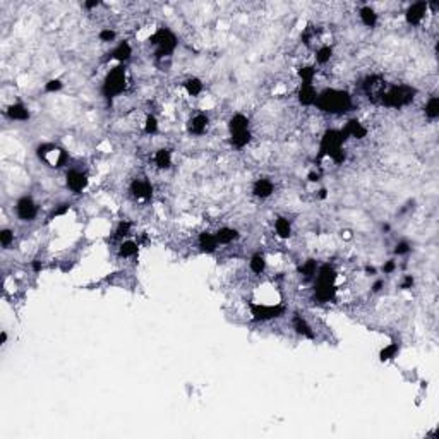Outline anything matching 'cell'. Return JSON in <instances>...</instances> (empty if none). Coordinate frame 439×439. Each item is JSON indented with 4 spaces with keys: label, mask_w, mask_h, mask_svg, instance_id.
Segmentation results:
<instances>
[{
    "label": "cell",
    "mask_w": 439,
    "mask_h": 439,
    "mask_svg": "<svg viewBox=\"0 0 439 439\" xmlns=\"http://www.w3.org/2000/svg\"><path fill=\"white\" fill-rule=\"evenodd\" d=\"M316 62H318L319 65H324L328 64V62L331 60V57H333V47L330 45H323L319 47L318 50H316Z\"/></svg>",
    "instance_id": "29"
},
{
    "label": "cell",
    "mask_w": 439,
    "mask_h": 439,
    "mask_svg": "<svg viewBox=\"0 0 439 439\" xmlns=\"http://www.w3.org/2000/svg\"><path fill=\"white\" fill-rule=\"evenodd\" d=\"M31 266H33V270H35V271H41V266H43V265H41V261L35 259V261L31 262Z\"/></svg>",
    "instance_id": "45"
},
{
    "label": "cell",
    "mask_w": 439,
    "mask_h": 439,
    "mask_svg": "<svg viewBox=\"0 0 439 439\" xmlns=\"http://www.w3.org/2000/svg\"><path fill=\"white\" fill-rule=\"evenodd\" d=\"M130 55H133V48H130V45L127 41H120L119 45H117L114 50H112L108 58H114V60L120 62V64H124V62L129 60Z\"/></svg>",
    "instance_id": "20"
},
{
    "label": "cell",
    "mask_w": 439,
    "mask_h": 439,
    "mask_svg": "<svg viewBox=\"0 0 439 439\" xmlns=\"http://www.w3.org/2000/svg\"><path fill=\"white\" fill-rule=\"evenodd\" d=\"M6 341H7V333L2 331V333H0V345H6Z\"/></svg>",
    "instance_id": "47"
},
{
    "label": "cell",
    "mask_w": 439,
    "mask_h": 439,
    "mask_svg": "<svg viewBox=\"0 0 439 439\" xmlns=\"http://www.w3.org/2000/svg\"><path fill=\"white\" fill-rule=\"evenodd\" d=\"M365 273H367L369 276H376V273H378V270H376L374 266H367V268H365Z\"/></svg>",
    "instance_id": "46"
},
{
    "label": "cell",
    "mask_w": 439,
    "mask_h": 439,
    "mask_svg": "<svg viewBox=\"0 0 439 439\" xmlns=\"http://www.w3.org/2000/svg\"><path fill=\"white\" fill-rule=\"evenodd\" d=\"M129 192H130V196L134 199H138V201H148V199H151V196H153V185L146 179H134L133 182H130Z\"/></svg>",
    "instance_id": "10"
},
{
    "label": "cell",
    "mask_w": 439,
    "mask_h": 439,
    "mask_svg": "<svg viewBox=\"0 0 439 439\" xmlns=\"http://www.w3.org/2000/svg\"><path fill=\"white\" fill-rule=\"evenodd\" d=\"M62 87H64V82H62L60 79H50L45 84V91L47 93H57V91H60Z\"/></svg>",
    "instance_id": "37"
},
{
    "label": "cell",
    "mask_w": 439,
    "mask_h": 439,
    "mask_svg": "<svg viewBox=\"0 0 439 439\" xmlns=\"http://www.w3.org/2000/svg\"><path fill=\"white\" fill-rule=\"evenodd\" d=\"M197 246L199 249H201L203 252H206V254H213V252H216L218 249V240H216V235L211 232H201L197 237Z\"/></svg>",
    "instance_id": "17"
},
{
    "label": "cell",
    "mask_w": 439,
    "mask_h": 439,
    "mask_svg": "<svg viewBox=\"0 0 439 439\" xmlns=\"http://www.w3.org/2000/svg\"><path fill=\"white\" fill-rule=\"evenodd\" d=\"M316 105H318V108L321 112H324V114L341 115V114H347V112L352 108V96L343 90L330 87V90L318 93Z\"/></svg>",
    "instance_id": "1"
},
{
    "label": "cell",
    "mask_w": 439,
    "mask_h": 439,
    "mask_svg": "<svg viewBox=\"0 0 439 439\" xmlns=\"http://www.w3.org/2000/svg\"><path fill=\"white\" fill-rule=\"evenodd\" d=\"M16 214L23 222H31L38 216V204L33 201L31 196H23L16 203Z\"/></svg>",
    "instance_id": "8"
},
{
    "label": "cell",
    "mask_w": 439,
    "mask_h": 439,
    "mask_svg": "<svg viewBox=\"0 0 439 439\" xmlns=\"http://www.w3.org/2000/svg\"><path fill=\"white\" fill-rule=\"evenodd\" d=\"M426 12H427V4L415 2L405 12V21H407V24H410V26H419L424 21V17H426Z\"/></svg>",
    "instance_id": "12"
},
{
    "label": "cell",
    "mask_w": 439,
    "mask_h": 439,
    "mask_svg": "<svg viewBox=\"0 0 439 439\" xmlns=\"http://www.w3.org/2000/svg\"><path fill=\"white\" fill-rule=\"evenodd\" d=\"M130 228H133L130 222H127V220H122V222L117 223V227H115L112 238H120V240H124V238L130 233Z\"/></svg>",
    "instance_id": "31"
},
{
    "label": "cell",
    "mask_w": 439,
    "mask_h": 439,
    "mask_svg": "<svg viewBox=\"0 0 439 439\" xmlns=\"http://www.w3.org/2000/svg\"><path fill=\"white\" fill-rule=\"evenodd\" d=\"M397 354H398V343H389L379 352V360H381V362H386V360H391L397 357Z\"/></svg>",
    "instance_id": "33"
},
{
    "label": "cell",
    "mask_w": 439,
    "mask_h": 439,
    "mask_svg": "<svg viewBox=\"0 0 439 439\" xmlns=\"http://www.w3.org/2000/svg\"><path fill=\"white\" fill-rule=\"evenodd\" d=\"M65 184L69 191H72L74 194H79L87 187V175L82 172V170L71 168L69 172L65 173Z\"/></svg>",
    "instance_id": "9"
},
{
    "label": "cell",
    "mask_w": 439,
    "mask_h": 439,
    "mask_svg": "<svg viewBox=\"0 0 439 439\" xmlns=\"http://www.w3.org/2000/svg\"><path fill=\"white\" fill-rule=\"evenodd\" d=\"M214 235H216V240L218 244H222V246H227V244H232L238 240V237H240V233H238L235 228H230V227H222L218 228L216 232H214Z\"/></svg>",
    "instance_id": "21"
},
{
    "label": "cell",
    "mask_w": 439,
    "mask_h": 439,
    "mask_svg": "<svg viewBox=\"0 0 439 439\" xmlns=\"http://www.w3.org/2000/svg\"><path fill=\"white\" fill-rule=\"evenodd\" d=\"M297 100L302 106H312L316 105V100H318V91H316L314 84H300V87L297 90Z\"/></svg>",
    "instance_id": "13"
},
{
    "label": "cell",
    "mask_w": 439,
    "mask_h": 439,
    "mask_svg": "<svg viewBox=\"0 0 439 439\" xmlns=\"http://www.w3.org/2000/svg\"><path fill=\"white\" fill-rule=\"evenodd\" d=\"M394 270H397V262H394L393 259H389V261H386L383 265V273H384V275H391Z\"/></svg>",
    "instance_id": "40"
},
{
    "label": "cell",
    "mask_w": 439,
    "mask_h": 439,
    "mask_svg": "<svg viewBox=\"0 0 439 439\" xmlns=\"http://www.w3.org/2000/svg\"><path fill=\"white\" fill-rule=\"evenodd\" d=\"M251 314L254 321H271L285 314V305L281 304H251Z\"/></svg>",
    "instance_id": "6"
},
{
    "label": "cell",
    "mask_w": 439,
    "mask_h": 439,
    "mask_svg": "<svg viewBox=\"0 0 439 439\" xmlns=\"http://www.w3.org/2000/svg\"><path fill=\"white\" fill-rule=\"evenodd\" d=\"M383 287H384V281H383V280H376L374 285H372V292H374V294H378V292L383 290Z\"/></svg>",
    "instance_id": "42"
},
{
    "label": "cell",
    "mask_w": 439,
    "mask_h": 439,
    "mask_svg": "<svg viewBox=\"0 0 439 439\" xmlns=\"http://www.w3.org/2000/svg\"><path fill=\"white\" fill-rule=\"evenodd\" d=\"M424 114H426L427 119L431 120H436L439 117V98L437 96H431V98L427 100L426 106H424Z\"/></svg>",
    "instance_id": "28"
},
{
    "label": "cell",
    "mask_w": 439,
    "mask_h": 439,
    "mask_svg": "<svg viewBox=\"0 0 439 439\" xmlns=\"http://www.w3.org/2000/svg\"><path fill=\"white\" fill-rule=\"evenodd\" d=\"M299 77L302 81V84H312V81H314L316 77V69L312 65H304L299 69Z\"/></svg>",
    "instance_id": "32"
},
{
    "label": "cell",
    "mask_w": 439,
    "mask_h": 439,
    "mask_svg": "<svg viewBox=\"0 0 439 439\" xmlns=\"http://www.w3.org/2000/svg\"><path fill=\"white\" fill-rule=\"evenodd\" d=\"M413 283H415V278H413L412 275H405L402 278V281H400V289L402 290H410Z\"/></svg>",
    "instance_id": "39"
},
{
    "label": "cell",
    "mask_w": 439,
    "mask_h": 439,
    "mask_svg": "<svg viewBox=\"0 0 439 439\" xmlns=\"http://www.w3.org/2000/svg\"><path fill=\"white\" fill-rule=\"evenodd\" d=\"M6 115L11 120H19V122H24V120H28L29 117H31V114H29V110H28V106L23 105V103H19V101H17V103H12V105L7 106Z\"/></svg>",
    "instance_id": "19"
},
{
    "label": "cell",
    "mask_w": 439,
    "mask_h": 439,
    "mask_svg": "<svg viewBox=\"0 0 439 439\" xmlns=\"http://www.w3.org/2000/svg\"><path fill=\"white\" fill-rule=\"evenodd\" d=\"M67 211H69V204H62V208L53 209L52 214H50V220H52V218H55V216H60V214H65Z\"/></svg>",
    "instance_id": "41"
},
{
    "label": "cell",
    "mask_w": 439,
    "mask_h": 439,
    "mask_svg": "<svg viewBox=\"0 0 439 439\" xmlns=\"http://www.w3.org/2000/svg\"><path fill=\"white\" fill-rule=\"evenodd\" d=\"M184 90L187 91L189 96H199L204 90V84L199 77H187L184 81Z\"/></svg>",
    "instance_id": "26"
},
{
    "label": "cell",
    "mask_w": 439,
    "mask_h": 439,
    "mask_svg": "<svg viewBox=\"0 0 439 439\" xmlns=\"http://www.w3.org/2000/svg\"><path fill=\"white\" fill-rule=\"evenodd\" d=\"M228 130H230V136L233 134H242L251 130V124H249V119L244 114H235L230 117L228 120Z\"/></svg>",
    "instance_id": "16"
},
{
    "label": "cell",
    "mask_w": 439,
    "mask_h": 439,
    "mask_svg": "<svg viewBox=\"0 0 439 439\" xmlns=\"http://www.w3.org/2000/svg\"><path fill=\"white\" fill-rule=\"evenodd\" d=\"M249 268L254 275H262L266 271V257L261 252H256V254L251 256V261H249Z\"/></svg>",
    "instance_id": "27"
},
{
    "label": "cell",
    "mask_w": 439,
    "mask_h": 439,
    "mask_svg": "<svg viewBox=\"0 0 439 439\" xmlns=\"http://www.w3.org/2000/svg\"><path fill=\"white\" fill-rule=\"evenodd\" d=\"M158 133V119L155 115H148L144 120V134L153 136Z\"/></svg>",
    "instance_id": "34"
},
{
    "label": "cell",
    "mask_w": 439,
    "mask_h": 439,
    "mask_svg": "<svg viewBox=\"0 0 439 439\" xmlns=\"http://www.w3.org/2000/svg\"><path fill=\"white\" fill-rule=\"evenodd\" d=\"M359 17L360 23L364 24L365 28H374L378 24V14L370 6H364L359 9Z\"/></svg>",
    "instance_id": "23"
},
{
    "label": "cell",
    "mask_w": 439,
    "mask_h": 439,
    "mask_svg": "<svg viewBox=\"0 0 439 439\" xmlns=\"http://www.w3.org/2000/svg\"><path fill=\"white\" fill-rule=\"evenodd\" d=\"M38 156L40 160H45V162L50 165V167H62L67 162V153L62 148H57L53 144H41L38 148Z\"/></svg>",
    "instance_id": "7"
},
{
    "label": "cell",
    "mask_w": 439,
    "mask_h": 439,
    "mask_svg": "<svg viewBox=\"0 0 439 439\" xmlns=\"http://www.w3.org/2000/svg\"><path fill=\"white\" fill-rule=\"evenodd\" d=\"M209 127V117L203 112L192 115L187 122V133L191 136H203L206 134V130Z\"/></svg>",
    "instance_id": "11"
},
{
    "label": "cell",
    "mask_w": 439,
    "mask_h": 439,
    "mask_svg": "<svg viewBox=\"0 0 439 439\" xmlns=\"http://www.w3.org/2000/svg\"><path fill=\"white\" fill-rule=\"evenodd\" d=\"M345 138H354V139H364L367 136V129L364 127V124H360L357 119H352L347 122L345 129L341 130Z\"/></svg>",
    "instance_id": "18"
},
{
    "label": "cell",
    "mask_w": 439,
    "mask_h": 439,
    "mask_svg": "<svg viewBox=\"0 0 439 439\" xmlns=\"http://www.w3.org/2000/svg\"><path fill=\"white\" fill-rule=\"evenodd\" d=\"M307 179H309V182H319V173L318 172H311L309 175H307Z\"/></svg>",
    "instance_id": "43"
},
{
    "label": "cell",
    "mask_w": 439,
    "mask_h": 439,
    "mask_svg": "<svg viewBox=\"0 0 439 439\" xmlns=\"http://www.w3.org/2000/svg\"><path fill=\"white\" fill-rule=\"evenodd\" d=\"M98 6H100L98 0H93V2H86V4H84L86 9H95V7H98Z\"/></svg>",
    "instance_id": "44"
},
{
    "label": "cell",
    "mask_w": 439,
    "mask_h": 439,
    "mask_svg": "<svg viewBox=\"0 0 439 439\" xmlns=\"http://www.w3.org/2000/svg\"><path fill=\"white\" fill-rule=\"evenodd\" d=\"M149 43L155 47V57L156 58H167L177 50L179 40L173 31L168 28H160L155 35H151Z\"/></svg>",
    "instance_id": "5"
},
{
    "label": "cell",
    "mask_w": 439,
    "mask_h": 439,
    "mask_svg": "<svg viewBox=\"0 0 439 439\" xmlns=\"http://www.w3.org/2000/svg\"><path fill=\"white\" fill-rule=\"evenodd\" d=\"M300 273H302V276H304L305 280H314L316 273H318V262H316L314 259L305 261L304 265L300 266Z\"/></svg>",
    "instance_id": "30"
},
{
    "label": "cell",
    "mask_w": 439,
    "mask_h": 439,
    "mask_svg": "<svg viewBox=\"0 0 439 439\" xmlns=\"http://www.w3.org/2000/svg\"><path fill=\"white\" fill-rule=\"evenodd\" d=\"M415 90L412 86L407 84H397V86H389L384 90V93L381 95V105L388 106V108H402V106L412 103L413 98H415Z\"/></svg>",
    "instance_id": "3"
},
{
    "label": "cell",
    "mask_w": 439,
    "mask_h": 439,
    "mask_svg": "<svg viewBox=\"0 0 439 439\" xmlns=\"http://www.w3.org/2000/svg\"><path fill=\"white\" fill-rule=\"evenodd\" d=\"M410 251H412L410 244L405 242V240H400L397 246H394V254H397V256H405V254H408Z\"/></svg>",
    "instance_id": "38"
},
{
    "label": "cell",
    "mask_w": 439,
    "mask_h": 439,
    "mask_svg": "<svg viewBox=\"0 0 439 439\" xmlns=\"http://www.w3.org/2000/svg\"><path fill=\"white\" fill-rule=\"evenodd\" d=\"M275 232H276V235L280 238H283V240H285V238H289L292 235V223H290V220L285 218V216H278L275 220Z\"/></svg>",
    "instance_id": "25"
},
{
    "label": "cell",
    "mask_w": 439,
    "mask_h": 439,
    "mask_svg": "<svg viewBox=\"0 0 439 439\" xmlns=\"http://www.w3.org/2000/svg\"><path fill=\"white\" fill-rule=\"evenodd\" d=\"M345 139L347 138H345L341 130L328 129L323 134V138H321V144H319L321 156H330L335 165H341L347 160V153H345V148H343Z\"/></svg>",
    "instance_id": "2"
},
{
    "label": "cell",
    "mask_w": 439,
    "mask_h": 439,
    "mask_svg": "<svg viewBox=\"0 0 439 439\" xmlns=\"http://www.w3.org/2000/svg\"><path fill=\"white\" fill-rule=\"evenodd\" d=\"M98 38H100V41H103V43H112L117 38V33L110 28H103L98 33Z\"/></svg>",
    "instance_id": "36"
},
{
    "label": "cell",
    "mask_w": 439,
    "mask_h": 439,
    "mask_svg": "<svg viewBox=\"0 0 439 439\" xmlns=\"http://www.w3.org/2000/svg\"><path fill=\"white\" fill-rule=\"evenodd\" d=\"M12 242H14V232L9 230V228H2V232H0V244H2V247L9 249Z\"/></svg>",
    "instance_id": "35"
},
{
    "label": "cell",
    "mask_w": 439,
    "mask_h": 439,
    "mask_svg": "<svg viewBox=\"0 0 439 439\" xmlns=\"http://www.w3.org/2000/svg\"><path fill=\"white\" fill-rule=\"evenodd\" d=\"M155 165L156 168L160 170H168L170 167H172V151L167 149V148H162L158 149L155 153Z\"/></svg>",
    "instance_id": "22"
},
{
    "label": "cell",
    "mask_w": 439,
    "mask_h": 439,
    "mask_svg": "<svg viewBox=\"0 0 439 439\" xmlns=\"http://www.w3.org/2000/svg\"><path fill=\"white\" fill-rule=\"evenodd\" d=\"M275 192V184L270 179H257L254 184H252V194L257 199H268L273 196Z\"/></svg>",
    "instance_id": "14"
},
{
    "label": "cell",
    "mask_w": 439,
    "mask_h": 439,
    "mask_svg": "<svg viewBox=\"0 0 439 439\" xmlns=\"http://www.w3.org/2000/svg\"><path fill=\"white\" fill-rule=\"evenodd\" d=\"M292 328H294L295 333H299L302 338H307V340H314V338H316L312 326L307 323V319L302 318L300 314H294V316H292Z\"/></svg>",
    "instance_id": "15"
},
{
    "label": "cell",
    "mask_w": 439,
    "mask_h": 439,
    "mask_svg": "<svg viewBox=\"0 0 439 439\" xmlns=\"http://www.w3.org/2000/svg\"><path fill=\"white\" fill-rule=\"evenodd\" d=\"M139 254V242L134 240H122L119 246V256L124 257V259H129V257H136Z\"/></svg>",
    "instance_id": "24"
},
{
    "label": "cell",
    "mask_w": 439,
    "mask_h": 439,
    "mask_svg": "<svg viewBox=\"0 0 439 439\" xmlns=\"http://www.w3.org/2000/svg\"><path fill=\"white\" fill-rule=\"evenodd\" d=\"M125 87H127V71H125L124 65H117L114 69H110L108 74L105 76L101 91H103L105 98L112 100L120 96L125 91Z\"/></svg>",
    "instance_id": "4"
}]
</instances>
